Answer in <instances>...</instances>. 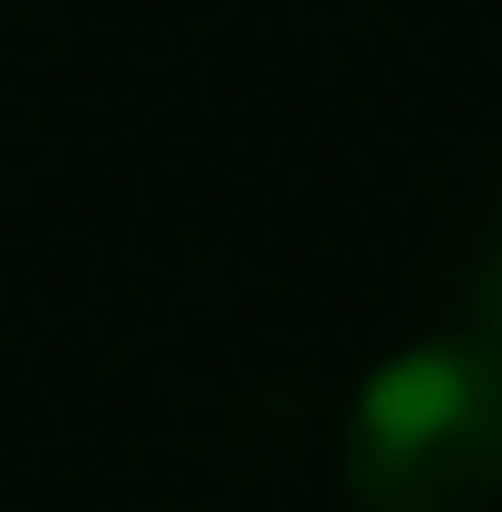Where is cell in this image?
I'll use <instances>...</instances> for the list:
<instances>
[{
  "mask_svg": "<svg viewBox=\"0 0 502 512\" xmlns=\"http://www.w3.org/2000/svg\"><path fill=\"white\" fill-rule=\"evenodd\" d=\"M482 345L502 356V220H492V241H482Z\"/></svg>",
  "mask_w": 502,
  "mask_h": 512,
  "instance_id": "7a4b0ae2",
  "label": "cell"
},
{
  "mask_svg": "<svg viewBox=\"0 0 502 512\" xmlns=\"http://www.w3.org/2000/svg\"><path fill=\"white\" fill-rule=\"evenodd\" d=\"M356 512H492L502 492V356L482 335H419L367 366L346 408Z\"/></svg>",
  "mask_w": 502,
  "mask_h": 512,
  "instance_id": "6da1fadb",
  "label": "cell"
}]
</instances>
